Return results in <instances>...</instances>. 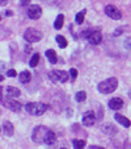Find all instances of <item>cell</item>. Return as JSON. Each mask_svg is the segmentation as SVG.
<instances>
[{"label":"cell","mask_w":131,"mask_h":149,"mask_svg":"<svg viewBox=\"0 0 131 149\" xmlns=\"http://www.w3.org/2000/svg\"><path fill=\"white\" fill-rule=\"evenodd\" d=\"M25 112L29 113V115L33 116H39L42 113H45L47 111V106L45 103H39V102H32V103H28L25 106Z\"/></svg>","instance_id":"6da1fadb"},{"label":"cell","mask_w":131,"mask_h":149,"mask_svg":"<svg viewBox=\"0 0 131 149\" xmlns=\"http://www.w3.org/2000/svg\"><path fill=\"white\" fill-rule=\"evenodd\" d=\"M118 87V81L117 78H108L105 81L100 82L97 86V90L101 94H110L113 91H115Z\"/></svg>","instance_id":"7a4b0ae2"},{"label":"cell","mask_w":131,"mask_h":149,"mask_svg":"<svg viewBox=\"0 0 131 149\" xmlns=\"http://www.w3.org/2000/svg\"><path fill=\"white\" fill-rule=\"evenodd\" d=\"M49 131L50 130H47V128L43 125L36 127L33 130V133H32V140L37 144H45V137H46Z\"/></svg>","instance_id":"3957f363"},{"label":"cell","mask_w":131,"mask_h":149,"mask_svg":"<svg viewBox=\"0 0 131 149\" xmlns=\"http://www.w3.org/2000/svg\"><path fill=\"white\" fill-rule=\"evenodd\" d=\"M70 73H67V71H63V70H53L49 73V79H50L51 82H54V83H58V82H60V83H64V82H67L68 78H70Z\"/></svg>","instance_id":"277c9868"},{"label":"cell","mask_w":131,"mask_h":149,"mask_svg":"<svg viewBox=\"0 0 131 149\" xmlns=\"http://www.w3.org/2000/svg\"><path fill=\"white\" fill-rule=\"evenodd\" d=\"M24 38H25L26 42H38L42 40V33L39 31L34 28H28L25 32H24Z\"/></svg>","instance_id":"5b68a950"},{"label":"cell","mask_w":131,"mask_h":149,"mask_svg":"<svg viewBox=\"0 0 131 149\" xmlns=\"http://www.w3.org/2000/svg\"><path fill=\"white\" fill-rule=\"evenodd\" d=\"M105 15L108 17H110V19H114V20H121V17H122L121 11L115 6H113V4H109V6L105 7Z\"/></svg>","instance_id":"8992f818"},{"label":"cell","mask_w":131,"mask_h":149,"mask_svg":"<svg viewBox=\"0 0 131 149\" xmlns=\"http://www.w3.org/2000/svg\"><path fill=\"white\" fill-rule=\"evenodd\" d=\"M26 13H28V17H30L32 20H37L42 16V8L38 4H33V6H30L28 8Z\"/></svg>","instance_id":"52a82bcc"},{"label":"cell","mask_w":131,"mask_h":149,"mask_svg":"<svg viewBox=\"0 0 131 149\" xmlns=\"http://www.w3.org/2000/svg\"><path fill=\"white\" fill-rule=\"evenodd\" d=\"M3 102V106L4 107H7L8 110H11V111H13V112H19L20 110H21V103H19V102H16V100H13V99H7V100H1Z\"/></svg>","instance_id":"ba28073f"},{"label":"cell","mask_w":131,"mask_h":149,"mask_svg":"<svg viewBox=\"0 0 131 149\" xmlns=\"http://www.w3.org/2000/svg\"><path fill=\"white\" fill-rule=\"evenodd\" d=\"M96 123V115L93 112H85L83 116V124L85 127H92Z\"/></svg>","instance_id":"9c48e42d"},{"label":"cell","mask_w":131,"mask_h":149,"mask_svg":"<svg viewBox=\"0 0 131 149\" xmlns=\"http://www.w3.org/2000/svg\"><path fill=\"white\" fill-rule=\"evenodd\" d=\"M123 106V100L121 98H113L110 99V102H109V108L110 110H121Z\"/></svg>","instance_id":"30bf717a"},{"label":"cell","mask_w":131,"mask_h":149,"mask_svg":"<svg viewBox=\"0 0 131 149\" xmlns=\"http://www.w3.org/2000/svg\"><path fill=\"white\" fill-rule=\"evenodd\" d=\"M3 133L5 136H8V137H11L12 135H13L14 132V128H13V124L11 123V121H4L3 123Z\"/></svg>","instance_id":"8fae6325"},{"label":"cell","mask_w":131,"mask_h":149,"mask_svg":"<svg viewBox=\"0 0 131 149\" xmlns=\"http://www.w3.org/2000/svg\"><path fill=\"white\" fill-rule=\"evenodd\" d=\"M101 40H102V36H101L100 32H92L91 36L88 37V41H89L92 45H98L101 42Z\"/></svg>","instance_id":"7c38bea8"},{"label":"cell","mask_w":131,"mask_h":149,"mask_svg":"<svg viewBox=\"0 0 131 149\" xmlns=\"http://www.w3.org/2000/svg\"><path fill=\"white\" fill-rule=\"evenodd\" d=\"M114 119H115V120H117L122 127H125V128H128V127L131 125V121L128 120L127 118H125V116L119 115V113H115V115H114Z\"/></svg>","instance_id":"4fadbf2b"},{"label":"cell","mask_w":131,"mask_h":149,"mask_svg":"<svg viewBox=\"0 0 131 149\" xmlns=\"http://www.w3.org/2000/svg\"><path fill=\"white\" fill-rule=\"evenodd\" d=\"M45 56H46V58L49 59V62L50 63H56V61H58V57H56V53L53 50V49H49V50H46V53H45Z\"/></svg>","instance_id":"5bb4252c"},{"label":"cell","mask_w":131,"mask_h":149,"mask_svg":"<svg viewBox=\"0 0 131 149\" xmlns=\"http://www.w3.org/2000/svg\"><path fill=\"white\" fill-rule=\"evenodd\" d=\"M7 96H8V98H17V96H20V90L19 88H16V87H7Z\"/></svg>","instance_id":"9a60e30c"},{"label":"cell","mask_w":131,"mask_h":149,"mask_svg":"<svg viewBox=\"0 0 131 149\" xmlns=\"http://www.w3.org/2000/svg\"><path fill=\"white\" fill-rule=\"evenodd\" d=\"M55 141H56L55 133H54L53 131L50 130V131L47 132V135H46V137H45V144H47V145H53Z\"/></svg>","instance_id":"2e32d148"},{"label":"cell","mask_w":131,"mask_h":149,"mask_svg":"<svg viewBox=\"0 0 131 149\" xmlns=\"http://www.w3.org/2000/svg\"><path fill=\"white\" fill-rule=\"evenodd\" d=\"M30 78H32V74L29 73V71H23V73L19 75V79L21 83H28V82L30 81Z\"/></svg>","instance_id":"e0dca14e"},{"label":"cell","mask_w":131,"mask_h":149,"mask_svg":"<svg viewBox=\"0 0 131 149\" xmlns=\"http://www.w3.org/2000/svg\"><path fill=\"white\" fill-rule=\"evenodd\" d=\"M55 40H56V42H58V45H59V48L60 49H66L67 48V40L64 38L63 36H60V34H59V36H56L55 37Z\"/></svg>","instance_id":"ac0fdd59"},{"label":"cell","mask_w":131,"mask_h":149,"mask_svg":"<svg viewBox=\"0 0 131 149\" xmlns=\"http://www.w3.org/2000/svg\"><path fill=\"white\" fill-rule=\"evenodd\" d=\"M63 23H64V16L63 15H58V17L55 19V23H54V28L60 29L63 26Z\"/></svg>","instance_id":"d6986e66"},{"label":"cell","mask_w":131,"mask_h":149,"mask_svg":"<svg viewBox=\"0 0 131 149\" xmlns=\"http://www.w3.org/2000/svg\"><path fill=\"white\" fill-rule=\"evenodd\" d=\"M85 140H78V139H75V140L72 141V145L75 149H84L85 148Z\"/></svg>","instance_id":"ffe728a7"},{"label":"cell","mask_w":131,"mask_h":149,"mask_svg":"<svg viewBox=\"0 0 131 149\" xmlns=\"http://www.w3.org/2000/svg\"><path fill=\"white\" fill-rule=\"evenodd\" d=\"M85 13H86V9H83L80 13L76 15V19H75L76 24H83L84 23V16H85Z\"/></svg>","instance_id":"44dd1931"},{"label":"cell","mask_w":131,"mask_h":149,"mask_svg":"<svg viewBox=\"0 0 131 149\" xmlns=\"http://www.w3.org/2000/svg\"><path fill=\"white\" fill-rule=\"evenodd\" d=\"M38 61H39V56H38V53H36V54H33V57L30 58L29 65H30L32 68H36V66L38 65Z\"/></svg>","instance_id":"7402d4cb"},{"label":"cell","mask_w":131,"mask_h":149,"mask_svg":"<svg viewBox=\"0 0 131 149\" xmlns=\"http://www.w3.org/2000/svg\"><path fill=\"white\" fill-rule=\"evenodd\" d=\"M75 99L78 102H84L86 99V94L84 93V91H79L78 94H76V96H75Z\"/></svg>","instance_id":"603a6c76"},{"label":"cell","mask_w":131,"mask_h":149,"mask_svg":"<svg viewBox=\"0 0 131 149\" xmlns=\"http://www.w3.org/2000/svg\"><path fill=\"white\" fill-rule=\"evenodd\" d=\"M70 75H71V79H72V81H75L76 77H78V70H76V69H71V70H70Z\"/></svg>","instance_id":"cb8c5ba5"},{"label":"cell","mask_w":131,"mask_h":149,"mask_svg":"<svg viewBox=\"0 0 131 149\" xmlns=\"http://www.w3.org/2000/svg\"><path fill=\"white\" fill-rule=\"evenodd\" d=\"M7 75L11 77V78H13V77H16V70H13V69H11V70L7 71Z\"/></svg>","instance_id":"d4e9b609"},{"label":"cell","mask_w":131,"mask_h":149,"mask_svg":"<svg viewBox=\"0 0 131 149\" xmlns=\"http://www.w3.org/2000/svg\"><path fill=\"white\" fill-rule=\"evenodd\" d=\"M122 33H123V29L122 28H118V29H115L114 36H119V34H122Z\"/></svg>","instance_id":"484cf974"},{"label":"cell","mask_w":131,"mask_h":149,"mask_svg":"<svg viewBox=\"0 0 131 149\" xmlns=\"http://www.w3.org/2000/svg\"><path fill=\"white\" fill-rule=\"evenodd\" d=\"M126 48L131 49V40H126Z\"/></svg>","instance_id":"4316f807"},{"label":"cell","mask_w":131,"mask_h":149,"mask_svg":"<svg viewBox=\"0 0 131 149\" xmlns=\"http://www.w3.org/2000/svg\"><path fill=\"white\" fill-rule=\"evenodd\" d=\"M89 149H104V148H101V146H96V145H92V146H89Z\"/></svg>","instance_id":"83f0119b"},{"label":"cell","mask_w":131,"mask_h":149,"mask_svg":"<svg viewBox=\"0 0 131 149\" xmlns=\"http://www.w3.org/2000/svg\"><path fill=\"white\" fill-rule=\"evenodd\" d=\"M26 3H29V0H23V3H21V6H25Z\"/></svg>","instance_id":"f1b7e54d"},{"label":"cell","mask_w":131,"mask_h":149,"mask_svg":"<svg viewBox=\"0 0 131 149\" xmlns=\"http://www.w3.org/2000/svg\"><path fill=\"white\" fill-rule=\"evenodd\" d=\"M5 15H7V16H12V12L8 11V12H5Z\"/></svg>","instance_id":"f546056e"},{"label":"cell","mask_w":131,"mask_h":149,"mask_svg":"<svg viewBox=\"0 0 131 149\" xmlns=\"http://www.w3.org/2000/svg\"><path fill=\"white\" fill-rule=\"evenodd\" d=\"M128 96H130V99H131V91H130V94H128Z\"/></svg>","instance_id":"4dcf8cb0"},{"label":"cell","mask_w":131,"mask_h":149,"mask_svg":"<svg viewBox=\"0 0 131 149\" xmlns=\"http://www.w3.org/2000/svg\"><path fill=\"white\" fill-rule=\"evenodd\" d=\"M62 149H66V148H62Z\"/></svg>","instance_id":"1f68e13d"}]
</instances>
